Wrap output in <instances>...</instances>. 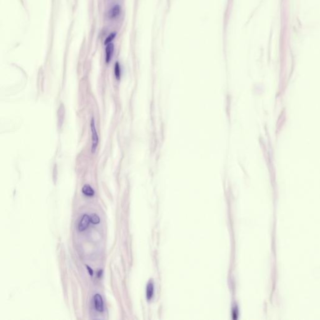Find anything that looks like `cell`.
<instances>
[{
  "label": "cell",
  "mask_w": 320,
  "mask_h": 320,
  "mask_svg": "<svg viewBox=\"0 0 320 320\" xmlns=\"http://www.w3.org/2000/svg\"><path fill=\"white\" fill-rule=\"evenodd\" d=\"M121 13V8L118 4H116L112 7L108 12V16L110 19H115L118 17Z\"/></svg>",
  "instance_id": "5b68a950"
},
{
  "label": "cell",
  "mask_w": 320,
  "mask_h": 320,
  "mask_svg": "<svg viewBox=\"0 0 320 320\" xmlns=\"http://www.w3.org/2000/svg\"><path fill=\"white\" fill-rule=\"evenodd\" d=\"M89 222H91L90 217L87 215H84L79 223V225H78V229H79L80 231H85L88 227Z\"/></svg>",
  "instance_id": "277c9868"
},
{
  "label": "cell",
  "mask_w": 320,
  "mask_h": 320,
  "mask_svg": "<svg viewBox=\"0 0 320 320\" xmlns=\"http://www.w3.org/2000/svg\"><path fill=\"white\" fill-rule=\"evenodd\" d=\"M90 221L93 224H98L100 222V219L97 215L93 214L90 217Z\"/></svg>",
  "instance_id": "9c48e42d"
},
{
  "label": "cell",
  "mask_w": 320,
  "mask_h": 320,
  "mask_svg": "<svg viewBox=\"0 0 320 320\" xmlns=\"http://www.w3.org/2000/svg\"><path fill=\"white\" fill-rule=\"evenodd\" d=\"M153 290H154L153 284L152 283H148L147 286V298L148 300L151 299V297H152L153 295Z\"/></svg>",
  "instance_id": "52a82bcc"
},
{
  "label": "cell",
  "mask_w": 320,
  "mask_h": 320,
  "mask_svg": "<svg viewBox=\"0 0 320 320\" xmlns=\"http://www.w3.org/2000/svg\"><path fill=\"white\" fill-rule=\"evenodd\" d=\"M106 49H105V60L106 62L107 63H109L113 57V52H114V45L112 43H110L107 44H106Z\"/></svg>",
  "instance_id": "7a4b0ae2"
},
{
  "label": "cell",
  "mask_w": 320,
  "mask_h": 320,
  "mask_svg": "<svg viewBox=\"0 0 320 320\" xmlns=\"http://www.w3.org/2000/svg\"><path fill=\"white\" fill-rule=\"evenodd\" d=\"M86 267H87V268H88V271H89V274H90V275H91V276H93V270H92V269H91V268H89V266H87Z\"/></svg>",
  "instance_id": "8fae6325"
},
{
  "label": "cell",
  "mask_w": 320,
  "mask_h": 320,
  "mask_svg": "<svg viewBox=\"0 0 320 320\" xmlns=\"http://www.w3.org/2000/svg\"><path fill=\"white\" fill-rule=\"evenodd\" d=\"M115 36H116V35L115 34V33H113V34H111L110 35H109V36H108L107 38L106 39V40H105V41H104V44H107L111 43V41L113 40V39L115 38Z\"/></svg>",
  "instance_id": "30bf717a"
},
{
  "label": "cell",
  "mask_w": 320,
  "mask_h": 320,
  "mask_svg": "<svg viewBox=\"0 0 320 320\" xmlns=\"http://www.w3.org/2000/svg\"><path fill=\"white\" fill-rule=\"evenodd\" d=\"M90 127H91V134H92V145H91V152L94 153L95 151H96L98 145L99 137H98V134L97 130L96 128V125H95V121L93 118H92V119L91 120Z\"/></svg>",
  "instance_id": "6da1fadb"
},
{
  "label": "cell",
  "mask_w": 320,
  "mask_h": 320,
  "mask_svg": "<svg viewBox=\"0 0 320 320\" xmlns=\"http://www.w3.org/2000/svg\"><path fill=\"white\" fill-rule=\"evenodd\" d=\"M82 192L84 194L88 196H93L94 194L93 189L91 188V186H89V184L84 185V186L82 188Z\"/></svg>",
  "instance_id": "8992f818"
},
{
  "label": "cell",
  "mask_w": 320,
  "mask_h": 320,
  "mask_svg": "<svg viewBox=\"0 0 320 320\" xmlns=\"http://www.w3.org/2000/svg\"><path fill=\"white\" fill-rule=\"evenodd\" d=\"M115 76L116 80H119L121 78V68L118 62H116L115 65Z\"/></svg>",
  "instance_id": "ba28073f"
},
{
  "label": "cell",
  "mask_w": 320,
  "mask_h": 320,
  "mask_svg": "<svg viewBox=\"0 0 320 320\" xmlns=\"http://www.w3.org/2000/svg\"><path fill=\"white\" fill-rule=\"evenodd\" d=\"M94 304L96 310L99 312H103L104 310L103 301L100 295L97 294L94 296Z\"/></svg>",
  "instance_id": "3957f363"
}]
</instances>
